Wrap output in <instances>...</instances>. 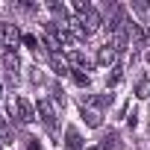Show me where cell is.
I'll return each mask as SVG.
<instances>
[{
	"label": "cell",
	"instance_id": "obj_18",
	"mask_svg": "<svg viewBox=\"0 0 150 150\" xmlns=\"http://www.w3.org/2000/svg\"><path fill=\"white\" fill-rule=\"evenodd\" d=\"M147 62H150V53H147Z\"/></svg>",
	"mask_w": 150,
	"mask_h": 150
},
{
	"label": "cell",
	"instance_id": "obj_2",
	"mask_svg": "<svg viewBox=\"0 0 150 150\" xmlns=\"http://www.w3.org/2000/svg\"><path fill=\"white\" fill-rule=\"evenodd\" d=\"M38 115H41V121H44L47 129H56V109H53V100L41 97V100H38Z\"/></svg>",
	"mask_w": 150,
	"mask_h": 150
},
{
	"label": "cell",
	"instance_id": "obj_8",
	"mask_svg": "<svg viewBox=\"0 0 150 150\" xmlns=\"http://www.w3.org/2000/svg\"><path fill=\"white\" fill-rule=\"evenodd\" d=\"M47 6H50V12H53V15H56L62 24H71V18H68V9H65L62 3H47Z\"/></svg>",
	"mask_w": 150,
	"mask_h": 150
},
{
	"label": "cell",
	"instance_id": "obj_4",
	"mask_svg": "<svg viewBox=\"0 0 150 150\" xmlns=\"http://www.w3.org/2000/svg\"><path fill=\"white\" fill-rule=\"evenodd\" d=\"M115 59H118V50H112L109 44L97 50V65H103V68H109V65H112V68H115Z\"/></svg>",
	"mask_w": 150,
	"mask_h": 150
},
{
	"label": "cell",
	"instance_id": "obj_11",
	"mask_svg": "<svg viewBox=\"0 0 150 150\" xmlns=\"http://www.w3.org/2000/svg\"><path fill=\"white\" fill-rule=\"evenodd\" d=\"M83 118H86V124H88V127H100V115H97V112L83 109Z\"/></svg>",
	"mask_w": 150,
	"mask_h": 150
},
{
	"label": "cell",
	"instance_id": "obj_9",
	"mask_svg": "<svg viewBox=\"0 0 150 150\" xmlns=\"http://www.w3.org/2000/svg\"><path fill=\"white\" fill-rule=\"evenodd\" d=\"M68 59H71V65H77V68H88V59H86L80 50H71V53H68Z\"/></svg>",
	"mask_w": 150,
	"mask_h": 150
},
{
	"label": "cell",
	"instance_id": "obj_13",
	"mask_svg": "<svg viewBox=\"0 0 150 150\" xmlns=\"http://www.w3.org/2000/svg\"><path fill=\"white\" fill-rule=\"evenodd\" d=\"M74 83H77V86H88V74H83V71H74Z\"/></svg>",
	"mask_w": 150,
	"mask_h": 150
},
{
	"label": "cell",
	"instance_id": "obj_6",
	"mask_svg": "<svg viewBox=\"0 0 150 150\" xmlns=\"http://www.w3.org/2000/svg\"><path fill=\"white\" fill-rule=\"evenodd\" d=\"M3 65H6V71L12 74V80H15V77H18V68H21L18 56H15V53H6V56H3Z\"/></svg>",
	"mask_w": 150,
	"mask_h": 150
},
{
	"label": "cell",
	"instance_id": "obj_17",
	"mask_svg": "<svg viewBox=\"0 0 150 150\" xmlns=\"http://www.w3.org/2000/svg\"><path fill=\"white\" fill-rule=\"evenodd\" d=\"M91 150H100V147H91Z\"/></svg>",
	"mask_w": 150,
	"mask_h": 150
},
{
	"label": "cell",
	"instance_id": "obj_5",
	"mask_svg": "<svg viewBox=\"0 0 150 150\" xmlns=\"http://www.w3.org/2000/svg\"><path fill=\"white\" fill-rule=\"evenodd\" d=\"M65 150H83V138H80V132L74 127L65 129Z\"/></svg>",
	"mask_w": 150,
	"mask_h": 150
},
{
	"label": "cell",
	"instance_id": "obj_14",
	"mask_svg": "<svg viewBox=\"0 0 150 150\" xmlns=\"http://www.w3.org/2000/svg\"><path fill=\"white\" fill-rule=\"evenodd\" d=\"M24 44H27V47H30V50H33V53H35V50H38V47H41V44H38V38H35V35H24Z\"/></svg>",
	"mask_w": 150,
	"mask_h": 150
},
{
	"label": "cell",
	"instance_id": "obj_1",
	"mask_svg": "<svg viewBox=\"0 0 150 150\" xmlns=\"http://www.w3.org/2000/svg\"><path fill=\"white\" fill-rule=\"evenodd\" d=\"M9 109H12V115H18V121H21V124H33V121H35V112H33L30 100H24V97H15Z\"/></svg>",
	"mask_w": 150,
	"mask_h": 150
},
{
	"label": "cell",
	"instance_id": "obj_15",
	"mask_svg": "<svg viewBox=\"0 0 150 150\" xmlns=\"http://www.w3.org/2000/svg\"><path fill=\"white\" fill-rule=\"evenodd\" d=\"M30 150H41V144H38V138H30V144H27Z\"/></svg>",
	"mask_w": 150,
	"mask_h": 150
},
{
	"label": "cell",
	"instance_id": "obj_7",
	"mask_svg": "<svg viewBox=\"0 0 150 150\" xmlns=\"http://www.w3.org/2000/svg\"><path fill=\"white\" fill-rule=\"evenodd\" d=\"M147 91H150V74H144V77L135 83V97H141V100H144V97H147Z\"/></svg>",
	"mask_w": 150,
	"mask_h": 150
},
{
	"label": "cell",
	"instance_id": "obj_16",
	"mask_svg": "<svg viewBox=\"0 0 150 150\" xmlns=\"http://www.w3.org/2000/svg\"><path fill=\"white\" fill-rule=\"evenodd\" d=\"M0 97H3V86H0Z\"/></svg>",
	"mask_w": 150,
	"mask_h": 150
},
{
	"label": "cell",
	"instance_id": "obj_3",
	"mask_svg": "<svg viewBox=\"0 0 150 150\" xmlns=\"http://www.w3.org/2000/svg\"><path fill=\"white\" fill-rule=\"evenodd\" d=\"M21 41V30L15 24H0V44L3 47H15Z\"/></svg>",
	"mask_w": 150,
	"mask_h": 150
},
{
	"label": "cell",
	"instance_id": "obj_12",
	"mask_svg": "<svg viewBox=\"0 0 150 150\" xmlns=\"http://www.w3.org/2000/svg\"><path fill=\"white\" fill-rule=\"evenodd\" d=\"M100 150H118V138L115 135H106L103 144H100Z\"/></svg>",
	"mask_w": 150,
	"mask_h": 150
},
{
	"label": "cell",
	"instance_id": "obj_10",
	"mask_svg": "<svg viewBox=\"0 0 150 150\" xmlns=\"http://www.w3.org/2000/svg\"><path fill=\"white\" fill-rule=\"evenodd\" d=\"M50 62H53V71L59 74V77H65V74H68V65H65V59H59V53H53Z\"/></svg>",
	"mask_w": 150,
	"mask_h": 150
}]
</instances>
